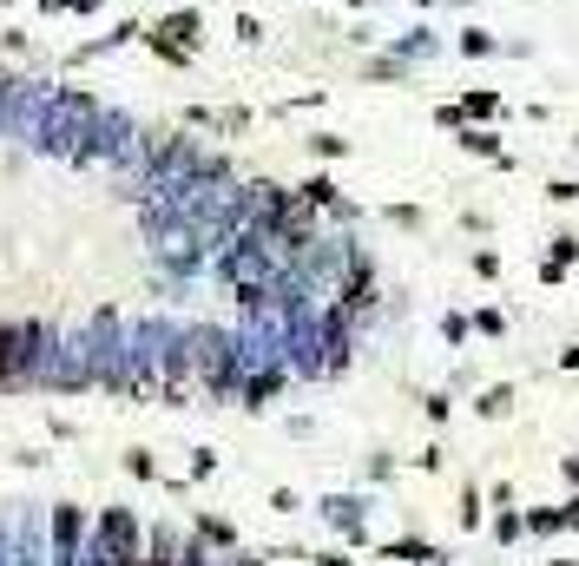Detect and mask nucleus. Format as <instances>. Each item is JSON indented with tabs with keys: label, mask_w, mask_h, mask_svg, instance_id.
Masks as SVG:
<instances>
[{
	"label": "nucleus",
	"mask_w": 579,
	"mask_h": 566,
	"mask_svg": "<svg viewBox=\"0 0 579 566\" xmlns=\"http://www.w3.org/2000/svg\"><path fill=\"white\" fill-rule=\"evenodd\" d=\"M47 343L53 336L40 330V323H0V382H20L27 369H40Z\"/></svg>",
	"instance_id": "nucleus-1"
},
{
	"label": "nucleus",
	"mask_w": 579,
	"mask_h": 566,
	"mask_svg": "<svg viewBox=\"0 0 579 566\" xmlns=\"http://www.w3.org/2000/svg\"><path fill=\"white\" fill-rule=\"evenodd\" d=\"M99 566H132L139 560V527H132V514H99V553H93Z\"/></svg>",
	"instance_id": "nucleus-2"
},
{
	"label": "nucleus",
	"mask_w": 579,
	"mask_h": 566,
	"mask_svg": "<svg viewBox=\"0 0 579 566\" xmlns=\"http://www.w3.org/2000/svg\"><path fill=\"white\" fill-rule=\"evenodd\" d=\"M494 112H501L494 93H468V99H461V119H494Z\"/></svg>",
	"instance_id": "nucleus-3"
},
{
	"label": "nucleus",
	"mask_w": 579,
	"mask_h": 566,
	"mask_svg": "<svg viewBox=\"0 0 579 566\" xmlns=\"http://www.w3.org/2000/svg\"><path fill=\"white\" fill-rule=\"evenodd\" d=\"M53 540H60V547L79 540V507H60V514H53Z\"/></svg>",
	"instance_id": "nucleus-4"
},
{
	"label": "nucleus",
	"mask_w": 579,
	"mask_h": 566,
	"mask_svg": "<svg viewBox=\"0 0 579 566\" xmlns=\"http://www.w3.org/2000/svg\"><path fill=\"white\" fill-rule=\"evenodd\" d=\"M461 145H468V152H487V158L501 152V139H494V132H481V126H468V132H461Z\"/></svg>",
	"instance_id": "nucleus-5"
},
{
	"label": "nucleus",
	"mask_w": 579,
	"mask_h": 566,
	"mask_svg": "<svg viewBox=\"0 0 579 566\" xmlns=\"http://www.w3.org/2000/svg\"><path fill=\"white\" fill-rule=\"evenodd\" d=\"M303 198L323 211V205H336V185H329V178H310V185H303Z\"/></svg>",
	"instance_id": "nucleus-6"
},
{
	"label": "nucleus",
	"mask_w": 579,
	"mask_h": 566,
	"mask_svg": "<svg viewBox=\"0 0 579 566\" xmlns=\"http://www.w3.org/2000/svg\"><path fill=\"white\" fill-rule=\"evenodd\" d=\"M461 53H474V60H481V53H494V33H461Z\"/></svg>",
	"instance_id": "nucleus-7"
}]
</instances>
